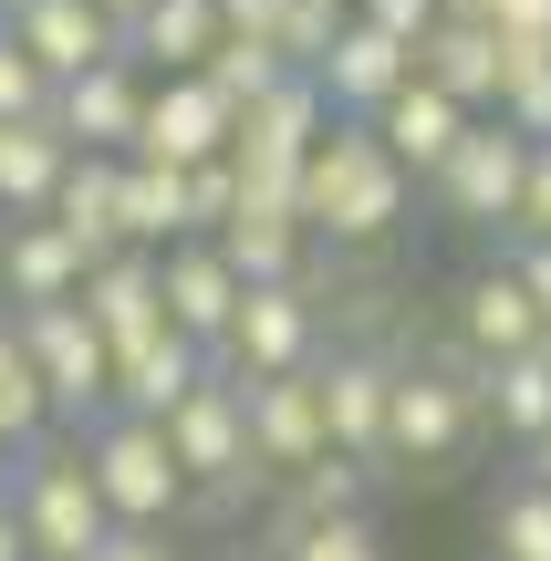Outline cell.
Here are the masks:
<instances>
[{
    "label": "cell",
    "instance_id": "obj_19",
    "mask_svg": "<svg viewBox=\"0 0 551 561\" xmlns=\"http://www.w3.org/2000/svg\"><path fill=\"white\" fill-rule=\"evenodd\" d=\"M458 333H469V354L479 364H520V354H541V301L520 291V271H479L469 291H458Z\"/></svg>",
    "mask_w": 551,
    "mask_h": 561
},
{
    "label": "cell",
    "instance_id": "obj_5",
    "mask_svg": "<svg viewBox=\"0 0 551 561\" xmlns=\"http://www.w3.org/2000/svg\"><path fill=\"white\" fill-rule=\"evenodd\" d=\"M229 146H240V104L208 73H167L157 94H146V136H136L146 167H219Z\"/></svg>",
    "mask_w": 551,
    "mask_h": 561
},
{
    "label": "cell",
    "instance_id": "obj_24",
    "mask_svg": "<svg viewBox=\"0 0 551 561\" xmlns=\"http://www.w3.org/2000/svg\"><path fill=\"white\" fill-rule=\"evenodd\" d=\"M219 0H157V11L136 21V42H125V62H167V73H208V62H219Z\"/></svg>",
    "mask_w": 551,
    "mask_h": 561
},
{
    "label": "cell",
    "instance_id": "obj_30",
    "mask_svg": "<svg viewBox=\"0 0 551 561\" xmlns=\"http://www.w3.org/2000/svg\"><path fill=\"white\" fill-rule=\"evenodd\" d=\"M282 520H365V468H354V458L302 468V479H291V510H282Z\"/></svg>",
    "mask_w": 551,
    "mask_h": 561
},
{
    "label": "cell",
    "instance_id": "obj_25",
    "mask_svg": "<svg viewBox=\"0 0 551 561\" xmlns=\"http://www.w3.org/2000/svg\"><path fill=\"white\" fill-rule=\"evenodd\" d=\"M187 240V167H146L125 157V250H177Z\"/></svg>",
    "mask_w": 551,
    "mask_h": 561
},
{
    "label": "cell",
    "instance_id": "obj_41",
    "mask_svg": "<svg viewBox=\"0 0 551 561\" xmlns=\"http://www.w3.org/2000/svg\"><path fill=\"white\" fill-rule=\"evenodd\" d=\"M83 11H104V21H115V32H125V42H136V21H146V11H157V0H83Z\"/></svg>",
    "mask_w": 551,
    "mask_h": 561
},
{
    "label": "cell",
    "instance_id": "obj_16",
    "mask_svg": "<svg viewBox=\"0 0 551 561\" xmlns=\"http://www.w3.org/2000/svg\"><path fill=\"white\" fill-rule=\"evenodd\" d=\"M83 322L104 333V354H136V343H157V333H167L157 250H115L104 271H83Z\"/></svg>",
    "mask_w": 551,
    "mask_h": 561
},
{
    "label": "cell",
    "instance_id": "obj_17",
    "mask_svg": "<svg viewBox=\"0 0 551 561\" xmlns=\"http://www.w3.org/2000/svg\"><path fill=\"white\" fill-rule=\"evenodd\" d=\"M219 375V364L198 354L187 333H157V343H136V354H115V416H136V426H167L198 385Z\"/></svg>",
    "mask_w": 551,
    "mask_h": 561
},
{
    "label": "cell",
    "instance_id": "obj_22",
    "mask_svg": "<svg viewBox=\"0 0 551 561\" xmlns=\"http://www.w3.org/2000/svg\"><path fill=\"white\" fill-rule=\"evenodd\" d=\"M0 291H11L21 312H53V301H83V250L62 240L53 219H21L11 240H0Z\"/></svg>",
    "mask_w": 551,
    "mask_h": 561
},
{
    "label": "cell",
    "instance_id": "obj_7",
    "mask_svg": "<svg viewBox=\"0 0 551 561\" xmlns=\"http://www.w3.org/2000/svg\"><path fill=\"white\" fill-rule=\"evenodd\" d=\"M167 458L187 468V489H240V479H250V405H240V375H208L198 396L167 416Z\"/></svg>",
    "mask_w": 551,
    "mask_h": 561
},
{
    "label": "cell",
    "instance_id": "obj_48",
    "mask_svg": "<svg viewBox=\"0 0 551 561\" xmlns=\"http://www.w3.org/2000/svg\"><path fill=\"white\" fill-rule=\"evenodd\" d=\"M344 11H354V0H344Z\"/></svg>",
    "mask_w": 551,
    "mask_h": 561
},
{
    "label": "cell",
    "instance_id": "obj_27",
    "mask_svg": "<svg viewBox=\"0 0 551 561\" xmlns=\"http://www.w3.org/2000/svg\"><path fill=\"white\" fill-rule=\"evenodd\" d=\"M42 426H53V385H42L21 322H0V458L11 447H42Z\"/></svg>",
    "mask_w": 551,
    "mask_h": 561
},
{
    "label": "cell",
    "instance_id": "obj_2",
    "mask_svg": "<svg viewBox=\"0 0 551 561\" xmlns=\"http://www.w3.org/2000/svg\"><path fill=\"white\" fill-rule=\"evenodd\" d=\"M11 520H21V541H32V561H104V541H115V510H104L83 447H32Z\"/></svg>",
    "mask_w": 551,
    "mask_h": 561
},
{
    "label": "cell",
    "instance_id": "obj_23",
    "mask_svg": "<svg viewBox=\"0 0 551 561\" xmlns=\"http://www.w3.org/2000/svg\"><path fill=\"white\" fill-rule=\"evenodd\" d=\"M469 125H479V115H458L437 83H406V94L375 115V136H386V157L406 167V178H437V167L458 157V136H469Z\"/></svg>",
    "mask_w": 551,
    "mask_h": 561
},
{
    "label": "cell",
    "instance_id": "obj_39",
    "mask_svg": "<svg viewBox=\"0 0 551 561\" xmlns=\"http://www.w3.org/2000/svg\"><path fill=\"white\" fill-rule=\"evenodd\" d=\"M510 271H520V291H531V301H541V322H551V240H520V261H510Z\"/></svg>",
    "mask_w": 551,
    "mask_h": 561
},
{
    "label": "cell",
    "instance_id": "obj_1",
    "mask_svg": "<svg viewBox=\"0 0 551 561\" xmlns=\"http://www.w3.org/2000/svg\"><path fill=\"white\" fill-rule=\"evenodd\" d=\"M406 167L386 157V136L375 125H333L323 146H312L302 167V229L312 240H386L395 219H406Z\"/></svg>",
    "mask_w": 551,
    "mask_h": 561
},
{
    "label": "cell",
    "instance_id": "obj_28",
    "mask_svg": "<svg viewBox=\"0 0 551 561\" xmlns=\"http://www.w3.org/2000/svg\"><path fill=\"white\" fill-rule=\"evenodd\" d=\"M344 0H282V21H271V53L291 62V73H323L333 62V42H344Z\"/></svg>",
    "mask_w": 551,
    "mask_h": 561
},
{
    "label": "cell",
    "instance_id": "obj_43",
    "mask_svg": "<svg viewBox=\"0 0 551 561\" xmlns=\"http://www.w3.org/2000/svg\"><path fill=\"white\" fill-rule=\"evenodd\" d=\"M437 11H448V21H490V0H437Z\"/></svg>",
    "mask_w": 551,
    "mask_h": 561
},
{
    "label": "cell",
    "instance_id": "obj_36",
    "mask_svg": "<svg viewBox=\"0 0 551 561\" xmlns=\"http://www.w3.org/2000/svg\"><path fill=\"white\" fill-rule=\"evenodd\" d=\"M354 21H375L386 42H406V53H416V42H427L448 11H437V0H354Z\"/></svg>",
    "mask_w": 551,
    "mask_h": 561
},
{
    "label": "cell",
    "instance_id": "obj_38",
    "mask_svg": "<svg viewBox=\"0 0 551 561\" xmlns=\"http://www.w3.org/2000/svg\"><path fill=\"white\" fill-rule=\"evenodd\" d=\"M271 21H282V0H219V32L229 42H271Z\"/></svg>",
    "mask_w": 551,
    "mask_h": 561
},
{
    "label": "cell",
    "instance_id": "obj_46",
    "mask_svg": "<svg viewBox=\"0 0 551 561\" xmlns=\"http://www.w3.org/2000/svg\"><path fill=\"white\" fill-rule=\"evenodd\" d=\"M541 364H551V333H541Z\"/></svg>",
    "mask_w": 551,
    "mask_h": 561
},
{
    "label": "cell",
    "instance_id": "obj_40",
    "mask_svg": "<svg viewBox=\"0 0 551 561\" xmlns=\"http://www.w3.org/2000/svg\"><path fill=\"white\" fill-rule=\"evenodd\" d=\"M104 561H177V551H167L157 530H115V541H104Z\"/></svg>",
    "mask_w": 551,
    "mask_h": 561
},
{
    "label": "cell",
    "instance_id": "obj_14",
    "mask_svg": "<svg viewBox=\"0 0 551 561\" xmlns=\"http://www.w3.org/2000/svg\"><path fill=\"white\" fill-rule=\"evenodd\" d=\"M11 42L53 73V94H62V83H83L94 62H125V32L104 11H83V0H21V11H11Z\"/></svg>",
    "mask_w": 551,
    "mask_h": 561
},
{
    "label": "cell",
    "instance_id": "obj_13",
    "mask_svg": "<svg viewBox=\"0 0 551 561\" xmlns=\"http://www.w3.org/2000/svg\"><path fill=\"white\" fill-rule=\"evenodd\" d=\"M469 416H479V396L458 375H395V416H386V458H416V468H448L458 447H469Z\"/></svg>",
    "mask_w": 551,
    "mask_h": 561
},
{
    "label": "cell",
    "instance_id": "obj_21",
    "mask_svg": "<svg viewBox=\"0 0 551 561\" xmlns=\"http://www.w3.org/2000/svg\"><path fill=\"white\" fill-rule=\"evenodd\" d=\"M62 178H73V146H62V125H0V219H53Z\"/></svg>",
    "mask_w": 551,
    "mask_h": 561
},
{
    "label": "cell",
    "instance_id": "obj_29",
    "mask_svg": "<svg viewBox=\"0 0 551 561\" xmlns=\"http://www.w3.org/2000/svg\"><path fill=\"white\" fill-rule=\"evenodd\" d=\"M490 551H500V561H551V489H541V479L500 489V510H490Z\"/></svg>",
    "mask_w": 551,
    "mask_h": 561
},
{
    "label": "cell",
    "instance_id": "obj_4",
    "mask_svg": "<svg viewBox=\"0 0 551 561\" xmlns=\"http://www.w3.org/2000/svg\"><path fill=\"white\" fill-rule=\"evenodd\" d=\"M427 187H437V208H448V219L500 229V219H520V187H531V146H520L500 115H479L469 136H458V157L437 167Z\"/></svg>",
    "mask_w": 551,
    "mask_h": 561
},
{
    "label": "cell",
    "instance_id": "obj_44",
    "mask_svg": "<svg viewBox=\"0 0 551 561\" xmlns=\"http://www.w3.org/2000/svg\"><path fill=\"white\" fill-rule=\"evenodd\" d=\"M531 479H541V489H551V437H541V447H531Z\"/></svg>",
    "mask_w": 551,
    "mask_h": 561
},
{
    "label": "cell",
    "instance_id": "obj_15",
    "mask_svg": "<svg viewBox=\"0 0 551 561\" xmlns=\"http://www.w3.org/2000/svg\"><path fill=\"white\" fill-rule=\"evenodd\" d=\"M312 83H323V104H333V115L375 125V115H386V104L416 83V53H406V42H386L375 21H344V42H333V62H323Z\"/></svg>",
    "mask_w": 551,
    "mask_h": 561
},
{
    "label": "cell",
    "instance_id": "obj_45",
    "mask_svg": "<svg viewBox=\"0 0 551 561\" xmlns=\"http://www.w3.org/2000/svg\"><path fill=\"white\" fill-rule=\"evenodd\" d=\"M240 561H282V551H240Z\"/></svg>",
    "mask_w": 551,
    "mask_h": 561
},
{
    "label": "cell",
    "instance_id": "obj_26",
    "mask_svg": "<svg viewBox=\"0 0 551 561\" xmlns=\"http://www.w3.org/2000/svg\"><path fill=\"white\" fill-rule=\"evenodd\" d=\"M479 405L500 416V437L541 447V437H551V364H541V354H520V364H479Z\"/></svg>",
    "mask_w": 551,
    "mask_h": 561
},
{
    "label": "cell",
    "instance_id": "obj_3",
    "mask_svg": "<svg viewBox=\"0 0 551 561\" xmlns=\"http://www.w3.org/2000/svg\"><path fill=\"white\" fill-rule=\"evenodd\" d=\"M83 468H94L115 530H167L177 500H187V468L167 458V426H136V416H104L94 447H83Z\"/></svg>",
    "mask_w": 551,
    "mask_h": 561
},
{
    "label": "cell",
    "instance_id": "obj_9",
    "mask_svg": "<svg viewBox=\"0 0 551 561\" xmlns=\"http://www.w3.org/2000/svg\"><path fill=\"white\" fill-rule=\"evenodd\" d=\"M240 405H250V468H271V479H302V468H323V458H333L323 385H312V375L240 385Z\"/></svg>",
    "mask_w": 551,
    "mask_h": 561
},
{
    "label": "cell",
    "instance_id": "obj_10",
    "mask_svg": "<svg viewBox=\"0 0 551 561\" xmlns=\"http://www.w3.org/2000/svg\"><path fill=\"white\" fill-rule=\"evenodd\" d=\"M146 94H157V83H136V62H94L83 83H62V94H53V125H62L73 157H136Z\"/></svg>",
    "mask_w": 551,
    "mask_h": 561
},
{
    "label": "cell",
    "instance_id": "obj_32",
    "mask_svg": "<svg viewBox=\"0 0 551 561\" xmlns=\"http://www.w3.org/2000/svg\"><path fill=\"white\" fill-rule=\"evenodd\" d=\"M282 561H386L375 520H282Z\"/></svg>",
    "mask_w": 551,
    "mask_h": 561
},
{
    "label": "cell",
    "instance_id": "obj_34",
    "mask_svg": "<svg viewBox=\"0 0 551 561\" xmlns=\"http://www.w3.org/2000/svg\"><path fill=\"white\" fill-rule=\"evenodd\" d=\"M240 219V167H187V240H219V229Z\"/></svg>",
    "mask_w": 551,
    "mask_h": 561
},
{
    "label": "cell",
    "instance_id": "obj_18",
    "mask_svg": "<svg viewBox=\"0 0 551 561\" xmlns=\"http://www.w3.org/2000/svg\"><path fill=\"white\" fill-rule=\"evenodd\" d=\"M416 83H437L458 115H500V32L490 21H437L416 42Z\"/></svg>",
    "mask_w": 551,
    "mask_h": 561
},
{
    "label": "cell",
    "instance_id": "obj_6",
    "mask_svg": "<svg viewBox=\"0 0 551 561\" xmlns=\"http://www.w3.org/2000/svg\"><path fill=\"white\" fill-rule=\"evenodd\" d=\"M21 343H32L42 385H53V416H94V405H115V354H104V333L83 322V301L21 312Z\"/></svg>",
    "mask_w": 551,
    "mask_h": 561
},
{
    "label": "cell",
    "instance_id": "obj_31",
    "mask_svg": "<svg viewBox=\"0 0 551 561\" xmlns=\"http://www.w3.org/2000/svg\"><path fill=\"white\" fill-rule=\"evenodd\" d=\"M208 83H219V94H229V104L250 115V104H271V94L291 83V62L271 53V42H219V62H208Z\"/></svg>",
    "mask_w": 551,
    "mask_h": 561
},
{
    "label": "cell",
    "instance_id": "obj_8",
    "mask_svg": "<svg viewBox=\"0 0 551 561\" xmlns=\"http://www.w3.org/2000/svg\"><path fill=\"white\" fill-rule=\"evenodd\" d=\"M219 364L240 385H282V375H312V291L282 280V291H240V322H229Z\"/></svg>",
    "mask_w": 551,
    "mask_h": 561
},
{
    "label": "cell",
    "instance_id": "obj_35",
    "mask_svg": "<svg viewBox=\"0 0 551 561\" xmlns=\"http://www.w3.org/2000/svg\"><path fill=\"white\" fill-rule=\"evenodd\" d=\"M500 125H510L520 146H551V62H531V73L500 83Z\"/></svg>",
    "mask_w": 551,
    "mask_h": 561
},
{
    "label": "cell",
    "instance_id": "obj_20",
    "mask_svg": "<svg viewBox=\"0 0 551 561\" xmlns=\"http://www.w3.org/2000/svg\"><path fill=\"white\" fill-rule=\"evenodd\" d=\"M53 229L83 250V271H104L125 250V157H73V178H62L53 198Z\"/></svg>",
    "mask_w": 551,
    "mask_h": 561
},
{
    "label": "cell",
    "instance_id": "obj_11",
    "mask_svg": "<svg viewBox=\"0 0 551 561\" xmlns=\"http://www.w3.org/2000/svg\"><path fill=\"white\" fill-rule=\"evenodd\" d=\"M157 280H167V333H187L208 364H219L229 322H240V271L219 261V240H177L157 261Z\"/></svg>",
    "mask_w": 551,
    "mask_h": 561
},
{
    "label": "cell",
    "instance_id": "obj_37",
    "mask_svg": "<svg viewBox=\"0 0 551 561\" xmlns=\"http://www.w3.org/2000/svg\"><path fill=\"white\" fill-rule=\"evenodd\" d=\"M520 240H551V146H531V187H520Z\"/></svg>",
    "mask_w": 551,
    "mask_h": 561
},
{
    "label": "cell",
    "instance_id": "obj_47",
    "mask_svg": "<svg viewBox=\"0 0 551 561\" xmlns=\"http://www.w3.org/2000/svg\"><path fill=\"white\" fill-rule=\"evenodd\" d=\"M0 32H11V11H0Z\"/></svg>",
    "mask_w": 551,
    "mask_h": 561
},
{
    "label": "cell",
    "instance_id": "obj_12",
    "mask_svg": "<svg viewBox=\"0 0 551 561\" xmlns=\"http://www.w3.org/2000/svg\"><path fill=\"white\" fill-rule=\"evenodd\" d=\"M312 385H323L333 458L375 468V458H386V416H395V364H375V354H333V364H312Z\"/></svg>",
    "mask_w": 551,
    "mask_h": 561
},
{
    "label": "cell",
    "instance_id": "obj_42",
    "mask_svg": "<svg viewBox=\"0 0 551 561\" xmlns=\"http://www.w3.org/2000/svg\"><path fill=\"white\" fill-rule=\"evenodd\" d=\"M0 561H32V541H21V520L0 510Z\"/></svg>",
    "mask_w": 551,
    "mask_h": 561
},
{
    "label": "cell",
    "instance_id": "obj_33",
    "mask_svg": "<svg viewBox=\"0 0 551 561\" xmlns=\"http://www.w3.org/2000/svg\"><path fill=\"white\" fill-rule=\"evenodd\" d=\"M42 115H53V73L0 32V125H42Z\"/></svg>",
    "mask_w": 551,
    "mask_h": 561
}]
</instances>
